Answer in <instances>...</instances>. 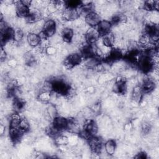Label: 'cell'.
Masks as SVG:
<instances>
[{
    "label": "cell",
    "mask_w": 159,
    "mask_h": 159,
    "mask_svg": "<svg viewBox=\"0 0 159 159\" xmlns=\"http://www.w3.org/2000/svg\"><path fill=\"white\" fill-rule=\"evenodd\" d=\"M83 57L79 52H72L69 54L63 60V65L67 69H71L80 65L83 61Z\"/></svg>",
    "instance_id": "6da1fadb"
},
{
    "label": "cell",
    "mask_w": 159,
    "mask_h": 159,
    "mask_svg": "<svg viewBox=\"0 0 159 159\" xmlns=\"http://www.w3.org/2000/svg\"><path fill=\"white\" fill-rule=\"evenodd\" d=\"M42 32L48 38H50L57 33V22L53 19H48L45 21Z\"/></svg>",
    "instance_id": "7a4b0ae2"
},
{
    "label": "cell",
    "mask_w": 159,
    "mask_h": 159,
    "mask_svg": "<svg viewBox=\"0 0 159 159\" xmlns=\"http://www.w3.org/2000/svg\"><path fill=\"white\" fill-rule=\"evenodd\" d=\"M140 87L143 94L150 93L155 88V80L151 76H147L142 79Z\"/></svg>",
    "instance_id": "3957f363"
},
{
    "label": "cell",
    "mask_w": 159,
    "mask_h": 159,
    "mask_svg": "<svg viewBox=\"0 0 159 159\" xmlns=\"http://www.w3.org/2000/svg\"><path fill=\"white\" fill-rule=\"evenodd\" d=\"M86 42L89 45H93L96 43L100 38V34L98 29L95 27H90L84 34Z\"/></svg>",
    "instance_id": "277c9868"
},
{
    "label": "cell",
    "mask_w": 159,
    "mask_h": 159,
    "mask_svg": "<svg viewBox=\"0 0 159 159\" xmlns=\"http://www.w3.org/2000/svg\"><path fill=\"white\" fill-rule=\"evenodd\" d=\"M88 140L89 147L92 152L98 155L100 154L102 150V144L101 140L96 136H93L89 138Z\"/></svg>",
    "instance_id": "5b68a950"
},
{
    "label": "cell",
    "mask_w": 159,
    "mask_h": 159,
    "mask_svg": "<svg viewBox=\"0 0 159 159\" xmlns=\"http://www.w3.org/2000/svg\"><path fill=\"white\" fill-rule=\"evenodd\" d=\"M62 19L63 21H73L80 17L79 12L76 8L66 7L61 12Z\"/></svg>",
    "instance_id": "8992f818"
},
{
    "label": "cell",
    "mask_w": 159,
    "mask_h": 159,
    "mask_svg": "<svg viewBox=\"0 0 159 159\" xmlns=\"http://www.w3.org/2000/svg\"><path fill=\"white\" fill-rule=\"evenodd\" d=\"M83 129L91 136H96L99 131V127L98 124L93 119H86Z\"/></svg>",
    "instance_id": "52a82bcc"
},
{
    "label": "cell",
    "mask_w": 159,
    "mask_h": 159,
    "mask_svg": "<svg viewBox=\"0 0 159 159\" xmlns=\"http://www.w3.org/2000/svg\"><path fill=\"white\" fill-rule=\"evenodd\" d=\"M84 20L85 23L89 27H95L98 26L101 19L100 15L95 11L87 14L84 17Z\"/></svg>",
    "instance_id": "ba28073f"
},
{
    "label": "cell",
    "mask_w": 159,
    "mask_h": 159,
    "mask_svg": "<svg viewBox=\"0 0 159 159\" xmlns=\"http://www.w3.org/2000/svg\"><path fill=\"white\" fill-rule=\"evenodd\" d=\"M112 25L111 22L106 19L101 20L97 26V29L100 35H104L111 32Z\"/></svg>",
    "instance_id": "9c48e42d"
},
{
    "label": "cell",
    "mask_w": 159,
    "mask_h": 159,
    "mask_svg": "<svg viewBox=\"0 0 159 159\" xmlns=\"http://www.w3.org/2000/svg\"><path fill=\"white\" fill-rule=\"evenodd\" d=\"M24 133L25 132L22 130L19 127H9V138L14 143H17L20 141Z\"/></svg>",
    "instance_id": "30bf717a"
},
{
    "label": "cell",
    "mask_w": 159,
    "mask_h": 159,
    "mask_svg": "<svg viewBox=\"0 0 159 159\" xmlns=\"http://www.w3.org/2000/svg\"><path fill=\"white\" fill-rule=\"evenodd\" d=\"M16 10V15L18 17L20 18H25L30 14V7H28L22 4L20 1L15 2Z\"/></svg>",
    "instance_id": "8fae6325"
},
{
    "label": "cell",
    "mask_w": 159,
    "mask_h": 159,
    "mask_svg": "<svg viewBox=\"0 0 159 159\" xmlns=\"http://www.w3.org/2000/svg\"><path fill=\"white\" fill-rule=\"evenodd\" d=\"M52 124L56 129H57L60 132H61L62 131L66 130L68 125V119L65 118L62 116H57L53 120Z\"/></svg>",
    "instance_id": "7c38bea8"
},
{
    "label": "cell",
    "mask_w": 159,
    "mask_h": 159,
    "mask_svg": "<svg viewBox=\"0 0 159 159\" xmlns=\"http://www.w3.org/2000/svg\"><path fill=\"white\" fill-rule=\"evenodd\" d=\"M27 42L29 43V45L31 47H36L40 45V37L38 34L30 32L28 33L27 36Z\"/></svg>",
    "instance_id": "4fadbf2b"
},
{
    "label": "cell",
    "mask_w": 159,
    "mask_h": 159,
    "mask_svg": "<svg viewBox=\"0 0 159 159\" xmlns=\"http://www.w3.org/2000/svg\"><path fill=\"white\" fill-rule=\"evenodd\" d=\"M143 91L142 90V88L140 86H135L133 88V89L132 91V100L133 102L140 104V101H142L143 98Z\"/></svg>",
    "instance_id": "5bb4252c"
},
{
    "label": "cell",
    "mask_w": 159,
    "mask_h": 159,
    "mask_svg": "<svg viewBox=\"0 0 159 159\" xmlns=\"http://www.w3.org/2000/svg\"><path fill=\"white\" fill-rule=\"evenodd\" d=\"M61 37L62 38V40L67 43H71L72 41V39L73 38V36L75 35L74 30L72 28L70 27H65L62 32H61Z\"/></svg>",
    "instance_id": "9a60e30c"
},
{
    "label": "cell",
    "mask_w": 159,
    "mask_h": 159,
    "mask_svg": "<svg viewBox=\"0 0 159 159\" xmlns=\"http://www.w3.org/2000/svg\"><path fill=\"white\" fill-rule=\"evenodd\" d=\"M84 60V66L88 70H93L101 63V60L95 57L87 58Z\"/></svg>",
    "instance_id": "2e32d148"
},
{
    "label": "cell",
    "mask_w": 159,
    "mask_h": 159,
    "mask_svg": "<svg viewBox=\"0 0 159 159\" xmlns=\"http://www.w3.org/2000/svg\"><path fill=\"white\" fill-rule=\"evenodd\" d=\"M116 143L114 140L109 139L105 142L104 151L107 155H112L115 153L116 150Z\"/></svg>",
    "instance_id": "e0dca14e"
},
{
    "label": "cell",
    "mask_w": 159,
    "mask_h": 159,
    "mask_svg": "<svg viewBox=\"0 0 159 159\" xmlns=\"http://www.w3.org/2000/svg\"><path fill=\"white\" fill-rule=\"evenodd\" d=\"M101 39L104 45L112 48L116 40V37L114 34L111 32L109 33H107L102 35L101 37Z\"/></svg>",
    "instance_id": "ac0fdd59"
},
{
    "label": "cell",
    "mask_w": 159,
    "mask_h": 159,
    "mask_svg": "<svg viewBox=\"0 0 159 159\" xmlns=\"http://www.w3.org/2000/svg\"><path fill=\"white\" fill-rule=\"evenodd\" d=\"M21 117L17 112L11 114L9 118V127H19Z\"/></svg>",
    "instance_id": "d6986e66"
},
{
    "label": "cell",
    "mask_w": 159,
    "mask_h": 159,
    "mask_svg": "<svg viewBox=\"0 0 159 159\" xmlns=\"http://www.w3.org/2000/svg\"><path fill=\"white\" fill-rule=\"evenodd\" d=\"M25 107V101L22 98H14L12 101V109L16 112H20Z\"/></svg>",
    "instance_id": "ffe728a7"
},
{
    "label": "cell",
    "mask_w": 159,
    "mask_h": 159,
    "mask_svg": "<svg viewBox=\"0 0 159 159\" xmlns=\"http://www.w3.org/2000/svg\"><path fill=\"white\" fill-rule=\"evenodd\" d=\"M54 141L55 144L59 147L66 145L68 144V137L65 134H59L54 137Z\"/></svg>",
    "instance_id": "44dd1931"
},
{
    "label": "cell",
    "mask_w": 159,
    "mask_h": 159,
    "mask_svg": "<svg viewBox=\"0 0 159 159\" xmlns=\"http://www.w3.org/2000/svg\"><path fill=\"white\" fill-rule=\"evenodd\" d=\"M37 98L42 102H50V100L51 98V93L47 91H40L38 93Z\"/></svg>",
    "instance_id": "7402d4cb"
},
{
    "label": "cell",
    "mask_w": 159,
    "mask_h": 159,
    "mask_svg": "<svg viewBox=\"0 0 159 159\" xmlns=\"http://www.w3.org/2000/svg\"><path fill=\"white\" fill-rule=\"evenodd\" d=\"M24 32L21 29L17 28L15 30V33L14 35V41L17 43H20L22 41H24Z\"/></svg>",
    "instance_id": "603a6c76"
},
{
    "label": "cell",
    "mask_w": 159,
    "mask_h": 159,
    "mask_svg": "<svg viewBox=\"0 0 159 159\" xmlns=\"http://www.w3.org/2000/svg\"><path fill=\"white\" fill-rule=\"evenodd\" d=\"M30 127L31 125L30 122L25 118H22L19 124V128L24 132H27L30 130Z\"/></svg>",
    "instance_id": "cb8c5ba5"
},
{
    "label": "cell",
    "mask_w": 159,
    "mask_h": 159,
    "mask_svg": "<svg viewBox=\"0 0 159 159\" xmlns=\"http://www.w3.org/2000/svg\"><path fill=\"white\" fill-rule=\"evenodd\" d=\"M142 9L145 11L151 12L155 11L154 8V1H146L143 2Z\"/></svg>",
    "instance_id": "d4e9b609"
},
{
    "label": "cell",
    "mask_w": 159,
    "mask_h": 159,
    "mask_svg": "<svg viewBox=\"0 0 159 159\" xmlns=\"http://www.w3.org/2000/svg\"><path fill=\"white\" fill-rule=\"evenodd\" d=\"M45 53L50 57H54L57 54V48L53 45H50L45 50Z\"/></svg>",
    "instance_id": "484cf974"
},
{
    "label": "cell",
    "mask_w": 159,
    "mask_h": 159,
    "mask_svg": "<svg viewBox=\"0 0 159 159\" xmlns=\"http://www.w3.org/2000/svg\"><path fill=\"white\" fill-rule=\"evenodd\" d=\"M141 130L143 134H148L151 130V125L147 122H144L141 125Z\"/></svg>",
    "instance_id": "4316f807"
},
{
    "label": "cell",
    "mask_w": 159,
    "mask_h": 159,
    "mask_svg": "<svg viewBox=\"0 0 159 159\" xmlns=\"http://www.w3.org/2000/svg\"><path fill=\"white\" fill-rule=\"evenodd\" d=\"M90 109H91L93 114L99 113L101 109V104L99 102H95L93 104H92Z\"/></svg>",
    "instance_id": "83f0119b"
},
{
    "label": "cell",
    "mask_w": 159,
    "mask_h": 159,
    "mask_svg": "<svg viewBox=\"0 0 159 159\" xmlns=\"http://www.w3.org/2000/svg\"><path fill=\"white\" fill-rule=\"evenodd\" d=\"M7 64L10 68H14L17 65V61L14 58H11L7 60Z\"/></svg>",
    "instance_id": "f1b7e54d"
},
{
    "label": "cell",
    "mask_w": 159,
    "mask_h": 159,
    "mask_svg": "<svg viewBox=\"0 0 159 159\" xmlns=\"http://www.w3.org/2000/svg\"><path fill=\"white\" fill-rule=\"evenodd\" d=\"M135 158L143 159V158H147V154L144 152H140L137 154V155L135 157Z\"/></svg>",
    "instance_id": "f546056e"
},
{
    "label": "cell",
    "mask_w": 159,
    "mask_h": 159,
    "mask_svg": "<svg viewBox=\"0 0 159 159\" xmlns=\"http://www.w3.org/2000/svg\"><path fill=\"white\" fill-rule=\"evenodd\" d=\"M21 2L22 3L23 5L28 7H30L31 4H32V1H28V0H24V1H21Z\"/></svg>",
    "instance_id": "4dcf8cb0"
},
{
    "label": "cell",
    "mask_w": 159,
    "mask_h": 159,
    "mask_svg": "<svg viewBox=\"0 0 159 159\" xmlns=\"http://www.w3.org/2000/svg\"><path fill=\"white\" fill-rule=\"evenodd\" d=\"M6 131V126L4 125V124L1 123V127H0V132H1V135H2Z\"/></svg>",
    "instance_id": "1f68e13d"
}]
</instances>
